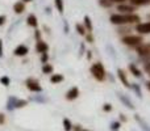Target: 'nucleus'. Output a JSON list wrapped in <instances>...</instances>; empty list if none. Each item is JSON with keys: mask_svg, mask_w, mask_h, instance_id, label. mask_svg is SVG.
<instances>
[{"mask_svg": "<svg viewBox=\"0 0 150 131\" xmlns=\"http://www.w3.org/2000/svg\"><path fill=\"white\" fill-rule=\"evenodd\" d=\"M109 21L112 25L121 26V25H137L141 22V16L137 13H113L109 16Z\"/></svg>", "mask_w": 150, "mask_h": 131, "instance_id": "nucleus-1", "label": "nucleus"}, {"mask_svg": "<svg viewBox=\"0 0 150 131\" xmlns=\"http://www.w3.org/2000/svg\"><path fill=\"white\" fill-rule=\"evenodd\" d=\"M90 72L96 81H104L107 79V69L103 66V63H100V62L93 63L90 67Z\"/></svg>", "mask_w": 150, "mask_h": 131, "instance_id": "nucleus-2", "label": "nucleus"}, {"mask_svg": "<svg viewBox=\"0 0 150 131\" xmlns=\"http://www.w3.org/2000/svg\"><path fill=\"white\" fill-rule=\"evenodd\" d=\"M121 42L125 46L136 49L137 46L144 43V36H141V34H128V36L121 37Z\"/></svg>", "mask_w": 150, "mask_h": 131, "instance_id": "nucleus-3", "label": "nucleus"}, {"mask_svg": "<svg viewBox=\"0 0 150 131\" xmlns=\"http://www.w3.org/2000/svg\"><path fill=\"white\" fill-rule=\"evenodd\" d=\"M26 105H28V101L24 100V98H18L16 96H9L7 100V104H5V109L8 111H12L15 109H21Z\"/></svg>", "mask_w": 150, "mask_h": 131, "instance_id": "nucleus-4", "label": "nucleus"}, {"mask_svg": "<svg viewBox=\"0 0 150 131\" xmlns=\"http://www.w3.org/2000/svg\"><path fill=\"white\" fill-rule=\"evenodd\" d=\"M25 87L30 90L32 93H41L42 92V87L40 84V81L34 77H28L25 80Z\"/></svg>", "mask_w": 150, "mask_h": 131, "instance_id": "nucleus-5", "label": "nucleus"}, {"mask_svg": "<svg viewBox=\"0 0 150 131\" xmlns=\"http://www.w3.org/2000/svg\"><path fill=\"white\" fill-rule=\"evenodd\" d=\"M136 53H137L138 58H144V57H149L150 55V42L145 43L144 42L142 45L136 47Z\"/></svg>", "mask_w": 150, "mask_h": 131, "instance_id": "nucleus-6", "label": "nucleus"}, {"mask_svg": "<svg viewBox=\"0 0 150 131\" xmlns=\"http://www.w3.org/2000/svg\"><path fill=\"white\" fill-rule=\"evenodd\" d=\"M134 30L137 32L141 36H146V34H150V21H146V22H140L134 26Z\"/></svg>", "mask_w": 150, "mask_h": 131, "instance_id": "nucleus-7", "label": "nucleus"}, {"mask_svg": "<svg viewBox=\"0 0 150 131\" xmlns=\"http://www.w3.org/2000/svg\"><path fill=\"white\" fill-rule=\"evenodd\" d=\"M116 75H117V79L121 81V84L124 85L125 88H129V89H130V83H129V80H128L127 72H125L122 68H119V69H117V72H116Z\"/></svg>", "mask_w": 150, "mask_h": 131, "instance_id": "nucleus-8", "label": "nucleus"}, {"mask_svg": "<svg viewBox=\"0 0 150 131\" xmlns=\"http://www.w3.org/2000/svg\"><path fill=\"white\" fill-rule=\"evenodd\" d=\"M117 11L119 13H134L136 12V7L129 3H122V4H117Z\"/></svg>", "mask_w": 150, "mask_h": 131, "instance_id": "nucleus-9", "label": "nucleus"}, {"mask_svg": "<svg viewBox=\"0 0 150 131\" xmlns=\"http://www.w3.org/2000/svg\"><path fill=\"white\" fill-rule=\"evenodd\" d=\"M29 53V47L26 46V45H18V46L15 47V50H13V55L15 57H18V58H23V57H26Z\"/></svg>", "mask_w": 150, "mask_h": 131, "instance_id": "nucleus-10", "label": "nucleus"}, {"mask_svg": "<svg viewBox=\"0 0 150 131\" xmlns=\"http://www.w3.org/2000/svg\"><path fill=\"white\" fill-rule=\"evenodd\" d=\"M79 95H80L79 88H78V87H71L70 89L66 92L65 98H66L67 101H75L78 97H79Z\"/></svg>", "mask_w": 150, "mask_h": 131, "instance_id": "nucleus-11", "label": "nucleus"}, {"mask_svg": "<svg viewBox=\"0 0 150 131\" xmlns=\"http://www.w3.org/2000/svg\"><path fill=\"white\" fill-rule=\"evenodd\" d=\"M128 69H129L130 74H132L134 77H137V79H141V77H142V69L136 64V63H129V64H128Z\"/></svg>", "mask_w": 150, "mask_h": 131, "instance_id": "nucleus-12", "label": "nucleus"}, {"mask_svg": "<svg viewBox=\"0 0 150 131\" xmlns=\"http://www.w3.org/2000/svg\"><path fill=\"white\" fill-rule=\"evenodd\" d=\"M117 98L121 101V104H122L124 106H127V108L130 109V110H134V105H133V102L129 100V97H128L127 95H122V93H117Z\"/></svg>", "mask_w": 150, "mask_h": 131, "instance_id": "nucleus-13", "label": "nucleus"}, {"mask_svg": "<svg viewBox=\"0 0 150 131\" xmlns=\"http://www.w3.org/2000/svg\"><path fill=\"white\" fill-rule=\"evenodd\" d=\"M34 50H36V53H38V54L47 53L49 51V45L45 41H42V39H38V41H36V47H34Z\"/></svg>", "mask_w": 150, "mask_h": 131, "instance_id": "nucleus-14", "label": "nucleus"}, {"mask_svg": "<svg viewBox=\"0 0 150 131\" xmlns=\"http://www.w3.org/2000/svg\"><path fill=\"white\" fill-rule=\"evenodd\" d=\"M26 25L30 26V28H33V29L38 28V18H37V16L34 15V13L28 15V17H26Z\"/></svg>", "mask_w": 150, "mask_h": 131, "instance_id": "nucleus-15", "label": "nucleus"}, {"mask_svg": "<svg viewBox=\"0 0 150 131\" xmlns=\"http://www.w3.org/2000/svg\"><path fill=\"white\" fill-rule=\"evenodd\" d=\"M24 11H25V3H23L21 0L20 1H16L13 4V12L16 15H21V13H24Z\"/></svg>", "mask_w": 150, "mask_h": 131, "instance_id": "nucleus-16", "label": "nucleus"}, {"mask_svg": "<svg viewBox=\"0 0 150 131\" xmlns=\"http://www.w3.org/2000/svg\"><path fill=\"white\" fill-rule=\"evenodd\" d=\"M130 32H132L130 25H121V26H119V29H117V34L121 36V37L128 36V34H132Z\"/></svg>", "mask_w": 150, "mask_h": 131, "instance_id": "nucleus-17", "label": "nucleus"}, {"mask_svg": "<svg viewBox=\"0 0 150 131\" xmlns=\"http://www.w3.org/2000/svg\"><path fill=\"white\" fill-rule=\"evenodd\" d=\"M65 80V76L62 74H52L50 75V83L52 84H59Z\"/></svg>", "mask_w": 150, "mask_h": 131, "instance_id": "nucleus-18", "label": "nucleus"}, {"mask_svg": "<svg viewBox=\"0 0 150 131\" xmlns=\"http://www.w3.org/2000/svg\"><path fill=\"white\" fill-rule=\"evenodd\" d=\"M83 25H84L86 30L90 32V33H92L93 25H92V20H91L90 16H84V18H83Z\"/></svg>", "mask_w": 150, "mask_h": 131, "instance_id": "nucleus-19", "label": "nucleus"}, {"mask_svg": "<svg viewBox=\"0 0 150 131\" xmlns=\"http://www.w3.org/2000/svg\"><path fill=\"white\" fill-rule=\"evenodd\" d=\"M130 89L136 93V96H137L138 98H142V90H141L140 84H137V83H132V84H130Z\"/></svg>", "mask_w": 150, "mask_h": 131, "instance_id": "nucleus-20", "label": "nucleus"}, {"mask_svg": "<svg viewBox=\"0 0 150 131\" xmlns=\"http://www.w3.org/2000/svg\"><path fill=\"white\" fill-rule=\"evenodd\" d=\"M134 119H136V121H137V122H138V123H140L141 129H142L144 131H150V126H149V125H148V123H146V122H145V121H144V119H142V118H141V117H140V116H138V114H136V116H134Z\"/></svg>", "mask_w": 150, "mask_h": 131, "instance_id": "nucleus-21", "label": "nucleus"}, {"mask_svg": "<svg viewBox=\"0 0 150 131\" xmlns=\"http://www.w3.org/2000/svg\"><path fill=\"white\" fill-rule=\"evenodd\" d=\"M129 4L137 7H145V5H150V0H129Z\"/></svg>", "mask_w": 150, "mask_h": 131, "instance_id": "nucleus-22", "label": "nucleus"}, {"mask_svg": "<svg viewBox=\"0 0 150 131\" xmlns=\"http://www.w3.org/2000/svg\"><path fill=\"white\" fill-rule=\"evenodd\" d=\"M42 74L44 75H52L53 72H54V67H53L50 63H45V64H42Z\"/></svg>", "mask_w": 150, "mask_h": 131, "instance_id": "nucleus-23", "label": "nucleus"}, {"mask_svg": "<svg viewBox=\"0 0 150 131\" xmlns=\"http://www.w3.org/2000/svg\"><path fill=\"white\" fill-rule=\"evenodd\" d=\"M54 5H55V9L58 11V13L62 15L65 12V1L63 0H54Z\"/></svg>", "mask_w": 150, "mask_h": 131, "instance_id": "nucleus-24", "label": "nucleus"}, {"mask_svg": "<svg viewBox=\"0 0 150 131\" xmlns=\"http://www.w3.org/2000/svg\"><path fill=\"white\" fill-rule=\"evenodd\" d=\"M98 4L100 5L101 8H104V9H111V8L113 7V3H112L111 0H98Z\"/></svg>", "mask_w": 150, "mask_h": 131, "instance_id": "nucleus-25", "label": "nucleus"}, {"mask_svg": "<svg viewBox=\"0 0 150 131\" xmlns=\"http://www.w3.org/2000/svg\"><path fill=\"white\" fill-rule=\"evenodd\" d=\"M75 30H76V33L79 34V36H82V37H84L86 36V33H87V30H86V28H84V25L83 24H75Z\"/></svg>", "mask_w": 150, "mask_h": 131, "instance_id": "nucleus-26", "label": "nucleus"}, {"mask_svg": "<svg viewBox=\"0 0 150 131\" xmlns=\"http://www.w3.org/2000/svg\"><path fill=\"white\" fill-rule=\"evenodd\" d=\"M62 125H63V130L65 131H73V122L70 121L69 118H63V121H62Z\"/></svg>", "mask_w": 150, "mask_h": 131, "instance_id": "nucleus-27", "label": "nucleus"}, {"mask_svg": "<svg viewBox=\"0 0 150 131\" xmlns=\"http://www.w3.org/2000/svg\"><path fill=\"white\" fill-rule=\"evenodd\" d=\"M30 100L34 101V102H38V104H45V102H46V98H45L42 95H37V96L33 95L30 97Z\"/></svg>", "mask_w": 150, "mask_h": 131, "instance_id": "nucleus-28", "label": "nucleus"}, {"mask_svg": "<svg viewBox=\"0 0 150 131\" xmlns=\"http://www.w3.org/2000/svg\"><path fill=\"white\" fill-rule=\"evenodd\" d=\"M109 129H111V131H119L120 129H121V122H120V121L111 122V125H109Z\"/></svg>", "mask_w": 150, "mask_h": 131, "instance_id": "nucleus-29", "label": "nucleus"}, {"mask_svg": "<svg viewBox=\"0 0 150 131\" xmlns=\"http://www.w3.org/2000/svg\"><path fill=\"white\" fill-rule=\"evenodd\" d=\"M0 84L4 85V87H9V84H11L9 76H7V75H3V76H0Z\"/></svg>", "mask_w": 150, "mask_h": 131, "instance_id": "nucleus-30", "label": "nucleus"}, {"mask_svg": "<svg viewBox=\"0 0 150 131\" xmlns=\"http://www.w3.org/2000/svg\"><path fill=\"white\" fill-rule=\"evenodd\" d=\"M84 39H86V42H87V43H93V42H95V37H93V34L90 33V32H87V33H86Z\"/></svg>", "mask_w": 150, "mask_h": 131, "instance_id": "nucleus-31", "label": "nucleus"}, {"mask_svg": "<svg viewBox=\"0 0 150 131\" xmlns=\"http://www.w3.org/2000/svg\"><path fill=\"white\" fill-rule=\"evenodd\" d=\"M41 57H40V60H41L42 64H45V63H49V53H42V54H40Z\"/></svg>", "mask_w": 150, "mask_h": 131, "instance_id": "nucleus-32", "label": "nucleus"}, {"mask_svg": "<svg viewBox=\"0 0 150 131\" xmlns=\"http://www.w3.org/2000/svg\"><path fill=\"white\" fill-rule=\"evenodd\" d=\"M86 51H87V49H86V42H82V43L79 45V57H83V55L86 54Z\"/></svg>", "mask_w": 150, "mask_h": 131, "instance_id": "nucleus-33", "label": "nucleus"}, {"mask_svg": "<svg viewBox=\"0 0 150 131\" xmlns=\"http://www.w3.org/2000/svg\"><path fill=\"white\" fill-rule=\"evenodd\" d=\"M112 109H113V108H112V105H111V104H108V102L103 105V111H104V113H111Z\"/></svg>", "mask_w": 150, "mask_h": 131, "instance_id": "nucleus-34", "label": "nucleus"}, {"mask_svg": "<svg viewBox=\"0 0 150 131\" xmlns=\"http://www.w3.org/2000/svg\"><path fill=\"white\" fill-rule=\"evenodd\" d=\"M34 38H36V41H38V39H42L41 30H38V28L34 29Z\"/></svg>", "mask_w": 150, "mask_h": 131, "instance_id": "nucleus-35", "label": "nucleus"}, {"mask_svg": "<svg viewBox=\"0 0 150 131\" xmlns=\"http://www.w3.org/2000/svg\"><path fill=\"white\" fill-rule=\"evenodd\" d=\"M70 32V26H69V22L66 20H63V33L65 34H69Z\"/></svg>", "mask_w": 150, "mask_h": 131, "instance_id": "nucleus-36", "label": "nucleus"}, {"mask_svg": "<svg viewBox=\"0 0 150 131\" xmlns=\"http://www.w3.org/2000/svg\"><path fill=\"white\" fill-rule=\"evenodd\" d=\"M7 22V16L5 15H0V26H4Z\"/></svg>", "mask_w": 150, "mask_h": 131, "instance_id": "nucleus-37", "label": "nucleus"}, {"mask_svg": "<svg viewBox=\"0 0 150 131\" xmlns=\"http://www.w3.org/2000/svg\"><path fill=\"white\" fill-rule=\"evenodd\" d=\"M142 69L146 72V74H150V62H148V63H144Z\"/></svg>", "mask_w": 150, "mask_h": 131, "instance_id": "nucleus-38", "label": "nucleus"}, {"mask_svg": "<svg viewBox=\"0 0 150 131\" xmlns=\"http://www.w3.org/2000/svg\"><path fill=\"white\" fill-rule=\"evenodd\" d=\"M4 57V45H3V39L0 38V58Z\"/></svg>", "mask_w": 150, "mask_h": 131, "instance_id": "nucleus-39", "label": "nucleus"}, {"mask_svg": "<svg viewBox=\"0 0 150 131\" xmlns=\"http://www.w3.org/2000/svg\"><path fill=\"white\" fill-rule=\"evenodd\" d=\"M84 55H86V58H87L88 60H91V59H92V51H91V50H87Z\"/></svg>", "mask_w": 150, "mask_h": 131, "instance_id": "nucleus-40", "label": "nucleus"}, {"mask_svg": "<svg viewBox=\"0 0 150 131\" xmlns=\"http://www.w3.org/2000/svg\"><path fill=\"white\" fill-rule=\"evenodd\" d=\"M5 123V114L4 113H0V126Z\"/></svg>", "mask_w": 150, "mask_h": 131, "instance_id": "nucleus-41", "label": "nucleus"}, {"mask_svg": "<svg viewBox=\"0 0 150 131\" xmlns=\"http://www.w3.org/2000/svg\"><path fill=\"white\" fill-rule=\"evenodd\" d=\"M119 118H120V122H121V123H122V122H127L128 121V118L125 117V114H120Z\"/></svg>", "mask_w": 150, "mask_h": 131, "instance_id": "nucleus-42", "label": "nucleus"}, {"mask_svg": "<svg viewBox=\"0 0 150 131\" xmlns=\"http://www.w3.org/2000/svg\"><path fill=\"white\" fill-rule=\"evenodd\" d=\"M111 1L112 3H113V4H122V3H125V1H127V0H111Z\"/></svg>", "mask_w": 150, "mask_h": 131, "instance_id": "nucleus-43", "label": "nucleus"}, {"mask_svg": "<svg viewBox=\"0 0 150 131\" xmlns=\"http://www.w3.org/2000/svg\"><path fill=\"white\" fill-rule=\"evenodd\" d=\"M73 130L74 131H82L83 129H82V126H80V125H75V126H73Z\"/></svg>", "mask_w": 150, "mask_h": 131, "instance_id": "nucleus-44", "label": "nucleus"}, {"mask_svg": "<svg viewBox=\"0 0 150 131\" xmlns=\"http://www.w3.org/2000/svg\"><path fill=\"white\" fill-rule=\"evenodd\" d=\"M45 13H46V15H52V7H46L45 8Z\"/></svg>", "mask_w": 150, "mask_h": 131, "instance_id": "nucleus-45", "label": "nucleus"}, {"mask_svg": "<svg viewBox=\"0 0 150 131\" xmlns=\"http://www.w3.org/2000/svg\"><path fill=\"white\" fill-rule=\"evenodd\" d=\"M145 85H146V88H148V90H150V80H148V81L145 83Z\"/></svg>", "mask_w": 150, "mask_h": 131, "instance_id": "nucleus-46", "label": "nucleus"}, {"mask_svg": "<svg viewBox=\"0 0 150 131\" xmlns=\"http://www.w3.org/2000/svg\"><path fill=\"white\" fill-rule=\"evenodd\" d=\"M23 3H30V1H33V0H21Z\"/></svg>", "mask_w": 150, "mask_h": 131, "instance_id": "nucleus-47", "label": "nucleus"}, {"mask_svg": "<svg viewBox=\"0 0 150 131\" xmlns=\"http://www.w3.org/2000/svg\"><path fill=\"white\" fill-rule=\"evenodd\" d=\"M82 131H91V130H86V129H83Z\"/></svg>", "mask_w": 150, "mask_h": 131, "instance_id": "nucleus-48", "label": "nucleus"}]
</instances>
